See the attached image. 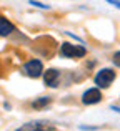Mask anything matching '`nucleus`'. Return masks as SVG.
Masks as SVG:
<instances>
[{
    "label": "nucleus",
    "mask_w": 120,
    "mask_h": 131,
    "mask_svg": "<svg viewBox=\"0 0 120 131\" xmlns=\"http://www.w3.org/2000/svg\"><path fill=\"white\" fill-rule=\"evenodd\" d=\"M22 71L27 75V77H30V78H39V77L43 75V65H42L40 60L33 58V60H29L25 65H23Z\"/></svg>",
    "instance_id": "obj_3"
},
{
    "label": "nucleus",
    "mask_w": 120,
    "mask_h": 131,
    "mask_svg": "<svg viewBox=\"0 0 120 131\" xmlns=\"http://www.w3.org/2000/svg\"><path fill=\"white\" fill-rule=\"evenodd\" d=\"M112 110H114V111H117V113H120V106H115L114 105V106H112Z\"/></svg>",
    "instance_id": "obj_12"
},
{
    "label": "nucleus",
    "mask_w": 120,
    "mask_h": 131,
    "mask_svg": "<svg viewBox=\"0 0 120 131\" xmlns=\"http://www.w3.org/2000/svg\"><path fill=\"white\" fill-rule=\"evenodd\" d=\"M30 5H33V7H37V8H43V10H49L50 8V5H47V3H42V2H35V0H30Z\"/></svg>",
    "instance_id": "obj_9"
},
{
    "label": "nucleus",
    "mask_w": 120,
    "mask_h": 131,
    "mask_svg": "<svg viewBox=\"0 0 120 131\" xmlns=\"http://www.w3.org/2000/svg\"><path fill=\"white\" fill-rule=\"evenodd\" d=\"M59 80H60V71L55 70V68H50V70H47L43 73V81H45L47 86L55 88L59 85Z\"/></svg>",
    "instance_id": "obj_6"
},
{
    "label": "nucleus",
    "mask_w": 120,
    "mask_h": 131,
    "mask_svg": "<svg viewBox=\"0 0 120 131\" xmlns=\"http://www.w3.org/2000/svg\"><path fill=\"white\" fill-rule=\"evenodd\" d=\"M13 30H15V27H13L7 18L0 17V37H7V35H10Z\"/></svg>",
    "instance_id": "obj_7"
},
{
    "label": "nucleus",
    "mask_w": 120,
    "mask_h": 131,
    "mask_svg": "<svg viewBox=\"0 0 120 131\" xmlns=\"http://www.w3.org/2000/svg\"><path fill=\"white\" fill-rule=\"evenodd\" d=\"M49 103H50V98H49V96H42V98L35 100V101L32 103V106H33V108H43V106H47Z\"/></svg>",
    "instance_id": "obj_8"
},
{
    "label": "nucleus",
    "mask_w": 120,
    "mask_h": 131,
    "mask_svg": "<svg viewBox=\"0 0 120 131\" xmlns=\"http://www.w3.org/2000/svg\"><path fill=\"white\" fill-rule=\"evenodd\" d=\"M60 55L63 58H82L87 55V50L82 45H73V43L63 42L60 47Z\"/></svg>",
    "instance_id": "obj_1"
},
{
    "label": "nucleus",
    "mask_w": 120,
    "mask_h": 131,
    "mask_svg": "<svg viewBox=\"0 0 120 131\" xmlns=\"http://www.w3.org/2000/svg\"><path fill=\"white\" fill-rule=\"evenodd\" d=\"M114 63L117 65V67H120V51H115L114 53Z\"/></svg>",
    "instance_id": "obj_10"
},
{
    "label": "nucleus",
    "mask_w": 120,
    "mask_h": 131,
    "mask_svg": "<svg viewBox=\"0 0 120 131\" xmlns=\"http://www.w3.org/2000/svg\"><path fill=\"white\" fill-rule=\"evenodd\" d=\"M53 126L50 123H43V121H32V123H25L20 128H17L15 131H52Z\"/></svg>",
    "instance_id": "obj_4"
},
{
    "label": "nucleus",
    "mask_w": 120,
    "mask_h": 131,
    "mask_svg": "<svg viewBox=\"0 0 120 131\" xmlns=\"http://www.w3.org/2000/svg\"><path fill=\"white\" fill-rule=\"evenodd\" d=\"M115 71L112 68H102L97 75H95V85L97 88H108L115 80Z\"/></svg>",
    "instance_id": "obj_2"
},
{
    "label": "nucleus",
    "mask_w": 120,
    "mask_h": 131,
    "mask_svg": "<svg viewBox=\"0 0 120 131\" xmlns=\"http://www.w3.org/2000/svg\"><path fill=\"white\" fill-rule=\"evenodd\" d=\"M108 3H110V5H114L115 8H120V2H118V0H108Z\"/></svg>",
    "instance_id": "obj_11"
},
{
    "label": "nucleus",
    "mask_w": 120,
    "mask_h": 131,
    "mask_svg": "<svg viewBox=\"0 0 120 131\" xmlns=\"http://www.w3.org/2000/svg\"><path fill=\"white\" fill-rule=\"evenodd\" d=\"M102 100V91L98 88H88L82 95V103L84 105H97Z\"/></svg>",
    "instance_id": "obj_5"
}]
</instances>
